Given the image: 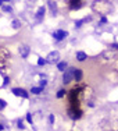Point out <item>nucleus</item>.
<instances>
[{"instance_id":"obj_32","label":"nucleus","mask_w":118,"mask_h":131,"mask_svg":"<svg viewBox=\"0 0 118 131\" xmlns=\"http://www.w3.org/2000/svg\"><path fill=\"white\" fill-rule=\"evenodd\" d=\"M3 2H10V0H3Z\"/></svg>"},{"instance_id":"obj_27","label":"nucleus","mask_w":118,"mask_h":131,"mask_svg":"<svg viewBox=\"0 0 118 131\" xmlns=\"http://www.w3.org/2000/svg\"><path fill=\"white\" fill-rule=\"evenodd\" d=\"M49 121H50L51 124L54 123V116H53V114H50V117H49Z\"/></svg>"},{"instance_id":"obj_19","label":"nucleus","mask_w":118,"mask_h":131,"mask_svg":"<svg viewBox=\"0 0 118 131\" xmlns=\"http://www.w3.org/2000/svg\"><path fill=\"white\" fill-rule=\"evenodd\" d=\"M46 63H47V61H46V59H42V57H40L39 60H38V66H45Z\"/></svg>"},{"instance_id":"obj_22","label":"nucleus","mask_w":118,"mask_h":131,"mask_svg":"<svg viewBox=\"0 0 118 131\" xmlns=\"http://www.w3.org/2000/svg\"><path fill=\"white\" fill-rule=\"evenodd\" d=\"M6 105H7V103H6L4 101H2V99H0V110H3V109L6 107Z\"/></svg>"},{"instance_id":"obj_30","label":"nucleus","mask_w":118,"mask_h":131,"mask_svg":"<svg viewBox=\"0 0 118 131\" xmlns=\"http://www.w3.org/2000/svg\"><path fill=\"white\" fill-rule=\"evenodd\" d=\"M2 3H3V0H0V7H2Z\"/></svg>"},{"instance_id":"obj_3","label":"nucleus","mask_w":118,"mask_h":131,"mask_svg":"<svg viewBox=\"0 0 118 131\" xmlns=\"http://www.w3.org/2000/svg\"><path fill=\"white\" fill-rule=\"evenodd\" d=\"M85 0H68V7L70 10H79L81 7H83Z\"/></svg>"},{"instance_id":"obj_1","label":"nucleus","mask_w":118,"mask_h":131,"mask_svg":"<svg viewBox=\"0 0 118 131\" xmlns=\"http://www.w3.org/2000/svg\"><path fill=\"white\" fill-rule=\"evenodd\" d=\"M92 8H93V11L99 13L100 15H107L111 10H113V6H111V3L107 2V0H96L92 4Z\"/></svg>"},{"instance_id":"obj_2","label":"nucleus","mask_w":118,"mask_h":131,"mask_svg":"<svg viewBox=\"0 0 118 131\" xmlns=\"http://www.w3.org/2000/svg\"><path fill=\"white\" fill-rule=\"evenodd\" d=\"M10 63V53L7 49L0 46V70H4Z\"/></svg>"},{"instance_id":"obj_17","label":"nucleus","mask_w":118,"mask_h":131,"mask_svg":"<svg viewBox=\"0 0 118 131\" xmlns=\"http://www.w3.org/2000/svg\"><path fill=\"white\" fill-rule=\"evenodd\" d=\"M103 57H106V59H113V57H114V53H111V52H104V53H103Z\"/></svg>"},{"instance_id":"obj_12","label":"nucleus","mask_w":118,"mask_h":131,"mask_svg":"<svg viewBox=\"0 0 118 131\" xmlns=\"http://www.w3.org/2000/svg\"><path fill=\"white\" fill-rule=\"evenodd\" d=\"M74 78H75L76 82H79L81 80H82V70H74Z\"/></svg>"},{"instance_id":"obj_16","label":"nucleus","mask_w":118,"mask_h":131,"mask_svg":"<svg viewBox=\"0 0 118 131\" xmlns=\"http://www.w3.org/2000/svg\"><path fill=\"white\" fill-rule=\"evenodd\" d=\"M3 11H6V13H11V11H13V7H11V6H8V4H6V6H3Z\"/></svg>"},{"instance_id":"obj_23","label":"nucleus","mask_w":118,"mask_h":131,"mask_svg":"<svg viewBox=\"0 0 118 131\" xmlns=\"http://www.w3.org/2000/svg\"><path fill=\"white\" fill-rule=\"evenodd\" d=\"M27 121L32 124V114H31V113H28V114H27Z\"/></svg>"},{"instance_id":"obj_4","label":"nucleus","mask_w":118,"mask_h":131,"mask_svg":"<svg viewBox=\"0 0 118 131\" xmlns=\"http://www.w3.org/2000/svg\"><path fill=\"white\" fill-rule=\"evenodd\" d=\"M68 114H70V117L72 118V120H78V118H81V116H82V110H81L79 107H70Z\"/></svg>"},{"instance_id":"obj_20","label":"nucleus","mask_w":118,"mask_h":131,"mask_svg":"<svg viewBox=\"0 0 118 131\" xmlns=\"http://www.w3.org/2000/svg\"><path fill=\"white\" fill-rule=\"evenodd\" d=\"M65 93H67V92L64 91V89H60V91H58V93H57V98H63Z\"/></svg>"},{"instance_id":"obj_18","label":"nucleus","mask_w":118,"mask_h":131,"mask_svg":"<svg viewBox=\"0 0 118 131\" xmlns=\"http://www.w3.org/2000/svg\"><path fill=\"white\" fill-rule=\"evenodd\" d=\"M20 27H21V23L18 20H14L13 21V28H14V29H18Z\"/></svg>"},{"instance_id":"obj_8","label":"nucleus","mask_w":118,"mask_h":131,"mask_svg":"<svg viewBox=\"0 0 118 131\" xmlns=\"http://www.w3.org/2000/svg\"><path fill=\"white\" fill-rule=\"evenodd\" d=\"M18 52H20V54L22 56V57H28V54H29V48H28L27 45H20V48H18Z\"/></svg>"},{"instance_id":"obj_26","label":"nucleus","mask_w":118,"mask_h":131,"mask_svg":"<svg viewBox=\"0 0 118 131\" xmlns=\"http://www.w3.org/2000/svg\"><path fill=\"white\" fill-rule=\"evenodd\" d=\"M8 81H10V78H8V77H4V82H3V85H7Z\"/></svg>"},{"instance_id":"obj_24","label":"nucleus","mask_w":118,"mask_h":131,"mask_svg":"<svg viewBox=\"0 0 118 131\" xmlns=\"http://www.w3.org/2000/svg\"><path fill=\"white\" fill-rule=\"evenodd\" d=\"M18 128H25V127H24V123H22V120H18Z\"/></svg>"},{"instance_id":"obj_7","label":"nucleus","mask_w":118,"mask_h":131,"mask_svg":"<svg viewBox=\"0 0 118 131\" xmlns=\"http://www.w3.org/2000/svg\"><path fill=\"white\" fill-rule=\"evenodd\" d=\"M67 36H68L67 31H56V32H53V38L57 40H61V39L67 38Z\"/></svg>"},{"instance_id":"obj_11","label":"nucleus","mask_w":118,"mask_h":131,"mask_svg":"<svg viewBox=\"0 0 118 131\" xmlns=\"http://www.w3.org/2000/svg\"><path fill=\"white\" fill-rule=\"evenodd\" d=\"M49 8H50V13L51 15H56L57 14V4H56V2H49Z\"/></svg>"},{"instance_id":"obj_21","label":"nucleus","mask_w":118,"mask_h":131,"mask_svg":"<svg viewBox=\"0 0 118 131\" xmlns=\"http://www.w3.org/2000/svg\"><path fill=\"white\" fill-rule=\"evenodd\" d=\"M43 91V88L40 86V88H32V93H40Z\"/></svg>"},{"instance_id":"obj_5","label":"nucleus","mask_w":118,"mask_h":131,"mask_svg":"<svg viewBox=\"0 0 118 131\" xmlns=\"http://www.w3.org/2000/svg\"><path fill=\"white\" fill-rule=\"evenodd\" d=\"M58 60H60V53H58V52H51V53H49V56L46 57V61L50 63V64L57 63Z\"/></svg>"},{"instance_id":"obj_14","label":"nucleus","mask_w":118,"mask_h":131,"mask_svg":"<svg viewBox=\"0 0 118 131\" xmlns=\"http://www.w3.org/2000/svg\"><path fill=\"white\" fill-rule=\"evenodd\" d=\"M90 20H92V17H86V18H83V20H79V21H76V23H75V27L76 28H81L82 24L88 23V21H90Z\"/></svg>"},{"instance_id":"obj_28","label":"nucleus","mask_w":118,"mask_h":131,"mask_svg":"<svg viewBox=\"0 0 118 131\" xmlns=\"http://www.w3.org/2000/svg\"><path fill=\"white\" fill-rule=\"evenodd\" d=\"M40 86H42V88H43V86H46V80H42V81H40Z\"/></svg>"},{"instance_id":"obj_15","label":"nucleus","mask_w":118,"mask_h":131,"mask_svg":"<svg viewBox=\"0 0 118 131\" xmlns=\"http://www.w3.org/2000/svg\"><path fill=\"white\" fill-rule=\"evenodd\" d=\"M57 68H58L60 71H64V70L67 68V63H65V61H61V63H58V64H57Z\"/></svg>"},{"instance_id":"obj_13","label":"nucleus","mask_w":118,"mask_h":131,"mask_svg":"<svg viewBox=\"0 0 118 131\" xmlns=\"http://www.w3.org/2000/svg\"><path fill=\"white\" fill-rule=\"evenodd\" d=\"M86 57H88V56H86L85 52H78V53H76V60H78V61H85Z\"/></svg>"},{"instance_id":"obj_29","label":"nucleus","mask_w":118,"mask_h":131,"mask_svg":"<svg viewBox=\"0 0 118 131\" xmlns=\"http://www.w3.org/2000/svg\"><path fill=\"white\" fill-rule=\"evenodd\" d=\"M111 48H113V49H117V50H118V45H117V43H113V45H111Z\"/></svg>"},{"instance_id":"obj_6","label":"nucleus","mask_w":118,"mask_h":131,"mask_svg":"<svg viewBox=\"0 0 118 131\" xmlns=\"http://www.w3.org/2000/svg\"><path fill=\"white\" fill-rule=\"evenodd\" d=\"M72 78H74V68H71V70H68V71H65V73H64V75H63L64 84H70Z\"/></svg>"},{"instance_id":"obj_10","label":"nucleus","mask_w":118,"mask_h":131,"mask_svg":"<svg viewBox=\"0 0 118 131\" xmlns=\"http://www.w3.org/2000/svg\"><path fill=\"white\" fill-rule=\"evenodd\" d=\"M45 17V7H39L38 11H36V21H42V18Z\"/></svg>"},{"instance_id":"obj_31","label":"nucleus","mask_w":118,"mask_h":131,"mask_svg":"<svg viewBox=\"0 0 118 131\" xmlns=\"http://www.w3.org/2000/svg\"><path fill=\"white\" fill-rule=\"evenodd\" d=\"M3 130V126H0V131H2Z\"/></svg>"},{"instance_id":"obj_25","label":"nucleus","mask_w":118,"mask_h":131,"mask_svg":"<svg viewBox=\"0 0 118 131\" xmlns=\"http://www.w3.org/2000/svg\"><path fill=\"white\" fill-rule=\"evenodd\" d=\"M100 23H101V24H106V23H107V18H106V15H103V17H101Z\"/></svg>"},{"instance_id":"obj_9","label":"nucleus","mask_w":118,"mask_h":131,"mask_svg":"<svg viewBox=\"0 0 118 131\" xmlns=\"http://www.w3.org/2000/svg\"><path fill=\"white\" fill-rule=\"evenodd\" d=\"M13 93L15 96H21V98H28V93L25 89H21V88H14L13 89Z\"/></svg>"}]
</instances>
